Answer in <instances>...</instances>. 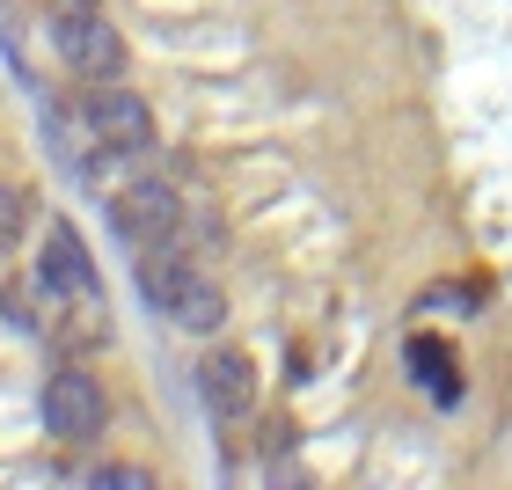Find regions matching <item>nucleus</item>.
Wrapping results in <instances>:
<instances>
[{
	"label": "nucleus",
	"instance_id": "9b49d317",
	"mask_svg": "<svg viewBox=\"0 0 512 490\" xmlns=\"http://www.w3.org/2000/svg\"><path fill=\"white\" fill-rule=\"evenodd\" d=\"M88 483H103V490H147V469H118V461H103V469H88Z\"/></svg>",
	"mask_w": 512,
	"mask_h": 490
},
{
	"label": "nucleus",
	"instance_id": "20e7f679",
	"mask_svg": "<svg viewBox=\"0 0 512 490\" xmlns=\"http://www.w3.org/2000/svg\"><path fill=\"white\" fill-rule=\"evenodd\" d=\"M81 118H88V132H96L110 154H147L154 147V110L125 81H96V96H88Z\"/></svg>",
	"mask_w": 512,
	"mask_h": 490
},
{
	"label": "nucleus",
	"instance_id": "f257e3e1",
	"mask_svg": "<svg viewBox=\"0 0 512 490\" xmlns=\"http://www.w3.org/2000/svg\"><path fill=\"white\" fill-rule=\"evenodd\" d=\"M52 44H59V59L74 66V74H88V81H118V74H125V37L110 30L88 0H59Z\"/></svg>",
	"mask_w": 512,
	"mask_h": 490
},
{
	"label": "nucleus",
	"instance_id": "1a4fd4ad",
	"mask_svg": "<svg viewBox=\"0 0 512 490\" xmlns=\"http://www.w3.org/2000/svg\"><path fill=\"white\" fill-rule=\"evenodd\" d=\"M22 220H30V198H22L15 183H0V249H15V235H22Z\"/></svg>",
	"mask_w": 512,
	"mask_h": 490
},
{
	"label": "nucleus",
	"instance_id": "f03ea898",
	"mask_svg": "<svg viewBox=\"0 0 512 490\" xmlns=\"http://www.w3.org/2000/svg\"><path fill=\"white\" fill-rule=\"evenodd\" d=\"M103 425H110V403L96 388V373L59 366L52 381H44V432H52L59 447H88V439H103Z\"/></svg>",
	"mask_w": 512,
	"mask_h": 490
},
{
	"label": "nucleus",
	"instance_id": "39448f33",
	"mask_svg": "<svg viewBox=\"0 0 512 490\" xmlns=\"http://www.w3.org/2000/svg\"><path fill=\"white\" fill-rule=\"evenodd\" d=\"M37 286L52 300H96V256H88V242L74 235V227H52L44 235V256H37Z\"/></svg>",
	"mask_w": 512,
	"mask_h": 490
},
{
	"label": "nucleus",
	"instance_id": "7ed1b4c3",
	"mask_svg": "<svg viewBox=\"0 0 512 490\" xmlns=\"http://www.w3.org/2000/svg\"><path fill=\"white\" fill-rule=\"evenodd\" d=\"M110 220H118V235L125 242H176L183 235V198H176V183H161V176H139L125 183L118 198H110Z\"/></svg>",
	"mask_w": 512,
	"mask_h": 490
},
{
	"label": "nucleus",
	"instance_id": "423d86ee",
	"mask_svg": "<svg viewBox=\"0 0 512 490\" xmlns=\"http://www.w3.org/2000/svg\"><path fill=\"white\" fill-rule=\"evenodd\" d=\"M198 395H205V410H213L220 425H242L256 410V366L242 352H213L198 366Z\"/></svg>",
	"mask_w": 512,
	"mask_h": 490
},
{
	"label": "nucleus",
	"instance_id": "0eeeda50",
	"mask_svg": "<svg viewBox=\"0 0 512 490\" xmlns=\"http://www.w3.org/2000/svg\"><path fill=\"white\" fill-rule=\"evenodd\" d=\"M191 278H198V264H191L176 242H147V256H139V293H147L161 315H169V300L191 286Z\"/></svg>",
	"mask_w": 512,
	"mask_h": 490
},
{
	"label": "nucleus",
	"instance_id": "6e6552de",
	"mask_svg": "<svg viewBox=\"0 0 512 490\" xmlns=\"http://www.w3.org/2000/svg\"><path fill=\"white\" fill-rule=\"evenodd\" d=\"M169 322L176 330H191V337H213L220 322H227V293H220V278H191V286H183L176 300H169Z\"/></svg>",
	"mask_w": 512,
	"mask_h": 490
},
{
	"label": "nucleus",
	"instance_id": "9d476101",
	"mask_svg": "<svg viewBox=\"0 0 512 490\" xmlns=\"http://www.w3.org/2000/svg\"><path fill=\"white\" fill-rule=\"evenodd\" d=\"M410 366H425V381H432L439 395H454V381H447V352H439V344H410Z\"/></svg>",
	"mask_w": 512,
	"mask_h": 490
}]
</instances>
